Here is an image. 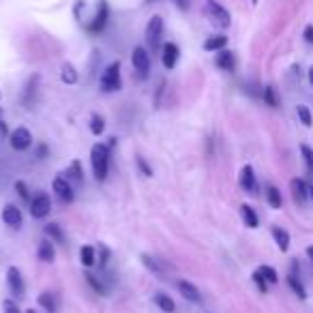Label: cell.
I'll list each match as a JSON object with an SVG mask.
<instances>
[{"instance_id": "17", "label": "cell", "mask_w": 313, "mask_h": 313, "mask_svg": "<svg viewBox=\"0 0 313 313\" xmlns=\"http://www.w3.org/2000/svg\"><path fill=\"white\" fill-rule=\"evenodd\" d=\"M225 45H228V37H223V35H215L204 41V50L206 52H221Z\"/></svg>"}, {"instance_id": "2", "label": "cell", "mask_w": 313, "mask_h": 313, "mask_svg": "<svg viewBox=\"0 0 313 313\" xmlns=\"http://www.w3.org/2000/svg\"><path fill=\"white\" fill-rule=\"evenodd\" d=\"M101 84V90H105V93H116V90H120V62H112L110 67L103 71L99 79Z\"/></svg>"}, {"instance_id": "35", "label": "cell", "mask_w": 313, "mask_h": 313, "mask_svg": "<svg viewBox=\"0 0 313 313\" xmlns=\"http://www.w3.org/2000/svg\"><path fill=\"white\" fill-rule=\"evenodd\" d=\"M84 277H86V281H88V283L95 288V292H97V294H105V285L101 283V281H97L95 274H84Z\"/></svg>"}, {"instance_id": "34", "label": "cell", "mask_w": 313, "mask_h": 313, "mask_svg": "<svg viewBox=\"0 0 313 313\" xmlns=\"http://www.w3.org/2000/svg\"><path fill=\"white\" fill-rule=\"evenodd\" d=\"M300 153H303V156H305V163H307V170L309 172H313V150L307 146V144H303L300 146Z\"/></svg>"}, {"instance_id": "16", "label": "cell", "mask_w": 313, "mask_h": 313, "mask_svg": "<svg viewBox=\"0 0 313 313\" xmlns=\"http://www.w3.org/2000/svg\"><path fill=\"white\" fill-rule=\"evenodd\" d=\"M217 67L223 69V71H234V67H236L234 54L228 52V50H221L219 56H217Z\"/></svg>"}, {"instance_id": "1", "label": "cell", "mask_w": 313, "mask_h": 313, "mask_svg": "<svg viewBox=\"0 0 313 313\" xmlns=\"http://www.w3.org/2000/svg\"><path fill=\"white\" fill-rule=\"evenodd\" d=\"M90 163H93V174L97 180H105L107 170H110V150L103 144H95L90 150Z\"/></svg>"}, {"instance_id": "25", "label": "cell", "mask_w": 313, "mask_h": 313, "mask_svg": "<svg viewBox=\"0 0 313 313\" xmlns=\"http://www.w3.org/2000/svg\"><path fill=\"white\" fill-rule=\"evenodd\" d=\"M45 234L50 236V240H56V242H60V245L64 242V234H62V230H60V225H58V223H50V225H47Z\"/></svg>"}, {"instance_id": "33", "label": "cell", "mask_w": 313, "mask_h": 313, "mask_svg": "<svg viewBox=\"0 0 313 313\" xmlns=\"http://www.w3.org/2000/svg\"><path fill=\"white\" fill-rule=\"evenodd\" d=\"M142 262H144V266H146L150 273L161 274V266H159V264H156V260H155V257H150V255H142Z\"/></svg>"}, {"instance_id": "11", "label": "cell", "mask_w": 313, "mask_h": 313, "mask_svg": "<svg viewBox=\"0 0 313 313\" xmlns=\"http://www.w3.org/2000/svg\"><path fill=\"white\" fill-rule=\"evenodd\" d=\"M240 187L247 193H257V180H255V172L251 165H245L240 170Z\"/></svg>"}, {"instance_id": "24", "label": "cell", "mask_w": 313, "mask_h": 313, "mask_svg": "<svg viewBox=\"0 0 313 313\" xmlns=\"http://www.w3.org/2000/svg\"><path fill=\"white\" fill-rule=\"evenodd\" d=\"M60 79H62L64 84H75V82H78V73H75V69L71 67V64H62Z\"/></svg>"}, {"instance_id": "18", "label": "cell", "mask_w": 313, "mask_h": 313, "mask_svg": "<svg viewBox=\"0 0 313 313\" xmlns=\"http://www.w3.org/2000/svg\"><path fill=\"white\" fill-rule=\"evenodd\" d=\"M240 215H242V221H245L247 228H257V225H260V219H257L255 210H253L249 204H242V206H240Z\"/></svg>"}, {"instance_id": "6", "label": "cell", "mask_w": 313, "mask_h": 313, "mask_svg": "<svg viewBox=\"0 0 313 313\" xmlns=\"http://www.w3.org/2000/svg\"><path fill=\"white\" fill-rule=\"evenodd\" d=\"M50 210H52V199H50V196H45V193H39V196H35L30 199V215L35 219L47 217Z\"/></svg>"}, {"instance_id": "46", "label": "cell", "mask_w": 313, "mask_h": 313, "mask_svg": "<svg viewBox=\"0 0 313 313\" xmlns=\"http://www.w3.org/2000/svg\"><path fill=\"white\" fill-rule=\"evenodd\" d=\"M28 313H37V311H32V309H30V311H28Z\"/></svg>"}, {"instance_id": "37", "label": "cell", "mask_w": 313, "mask_h": 313, "mask_svg": "<svg viewBox=\"0 0 313 313\" xmlns=\"http://www.w3.org/2000/svg\"><path fill=\"white\" fill-rule=\"evenodd\" d=\"M4 313H20V307L15 305V300H4Z\"/></svg>"}, {"instance_id": "36", "label": "cell", "mask_w": 313, "mask_h": 313, "mask_svg": "<svg viewBox=\"0 0 313 313\" xmlns=\"http://www.w3.org/2000/svg\"><path fill=\"white\" fill-rule=\"evenodd\" d=\"M253 281H255V285H257V288H260V292H262V294H266V283H268V281H266V279H264V277H262V274L257 273V271L253 273Z\"/></svg>"}, {"instance_id": "13", "label": "cell", "mask_w": 313, "mask_h": 313, "mask_svg": "<svg viewBox=\"0 0 313 313\" xmlns=\"http://www.w3.org/2000/svg\"><path fill=\"white\" fill-rule=\"evenodd\" d=\"M2 221L9 225V228H15V230H20L21 228V213H20V208L18 206H13V204H9V206H4L2 210Z\"/></svg>"}, {"instance_id": "5", "label": "cell", "mask_w": 313, "mask_h": 313, "mask_svg": "<svg viewBox=\"0 0 313 313\" xmlns=\"http://www.w3.org/2000/svg\"><path fill=\"white\" fill-rule=\"evenodd\" d=\"M131 62H133V69L137 71L139 78H146L148 71H150V54L144 50V47H136L131 54Z\"/></svg>"}, {"instance_id": "7", "label": "cell", "mask_w": 313, "mask_h": 313, "mask_svg": "<svg viewBox=\"0 0 313 313\" xmlns=\"http://www.w3.org/2000/svg\"><path fill=\"white\" fill-rule=\"evenodd\" d=\"M11 148L13 150H28L32 144V136L26 127H18L13 133H11Z\"/></svg>"}, {"instance_id": "32", "label": "cell", "mask_w": 313, "mask_h": 313, "mask_svg": "<svg viewBox=\"0 0 313 313\" xmlns=\"http://www.w3.org/2000/svg\"><path fill=\"white\" fill-rule=\"evenodd\" d=\"M264 101H266V105H271V107H277V105H279L277 93H274L273 86H266V88H264Z\"/></svg>"}, {"instance_id": "14", "label": "cell", "mask_w": 313, "mask_h": 313, "mask_svg": "<svg viewBox=\"0 0 313 313\" xmlns=\"http://www.w3.org/2000/svg\"><path fill=\"white\" fill-rule=\"evenodd\" d=\"M178 292L185 296L187 300H191V303H196V305L202 303V294H199V290L191 281H178Z\"/></svg>"}, {"instance_id": "43", "label": "cell", "mask_w": 313, "mask_h": 313, "mask_svg": "<svg viewBox=\"0 0 313 313\" xmlns=\"http://www.w3.org/2000/svg\"><path fill=\"white\" fill-rule=\"evenodd\" d=\"M309 84H311V86H313V67H311V69H309Z\"/></svg>"}, {"instance_id": "12", "label": "cell", "mask_w": 313, "mask_h": 313, "mask_svg": "<svg viewBox=\"0 0 313 313\" xmlns=\"http://www.w3.org/2000/svg\"><path fill=\"white\" fill-rule=\"evenodd\" d=\"M178 56H180V50H178L176 43H165L163 45V54H161V60H163L165 69H174L178 62Z\"/></svg>"}, {"instance_id": "42", "label": "cell", "mask_w": 313, "mask_h": 313, "mask_svg": "<svg viewBox=\"0 0 313 313\" xmlns=\"http://www.w3.org/2000/svg\"><path fill=\"white\" fill-rule=\"evenodd\" d=\"M307 257L313 262V247H307Z\"/></svg>"}, {"instance_id": "21", "label": "cell", "mask_w": 313, "mask_h": 313, "mask_svg": "<svg viewBox=\"0 0 313 313\" xmlns=\"http://www.w3.org/2000/svg\"><path fill=\"white\" fill-rule=\"evenodd\" d=\"M155 303H156V307H159L161 311H165V313H172L176 309V305H174V300L170 298L167 294H155Z\"/></svg>"}, {"instance_id": "8", "label": "cell", "mask_w": 313, "mask_h": 313, "mask_svg": "<svg viewBox=\"0 0 313 313\" xmlns=\"http://www.w3.org/2000/svg\"><path fill=\"white\" fill-rule=\"evenodd\" d=\"M54 193H56V197L60 199L62 204L73 202V187L64 176H58L56 180H54Z\"/></svg>"}, {"instance_id": "41", "label": "cell", "mask_w": 313, "mask_h": 313, "mask_svg": "<svg viewBox=\"0 0 313 313\" xmlns=\"http://www.w3.org/2000/svg\"><path fill=\"white\" fill-rule=\"evenodd\" d=\"M305 41H307V43H313V26H311V24L305 28Z\"/></svg>"}, {"instance_id": "27", "label": "cell", "mask_w": 313, "mask_h": 313, "mask_svg": "<svg viewBox=\"0 0 313 313\" xmlns=\"http://www.w3.org/2000/svg\"><path fill=\"white\" fill-rule=\"evenodd\" d=\"M79 260H82L84 266H93L95 264V249L93 247H82V251H79Z\"/></svg>"}, {"instance_id": "19", "label": "cell", "mask_w": 313, "mask_h": 313, "mask_svg": "<svg viewBox=\"0 0 313 313\" xmlns=\"http://www.w3.org/2000/svg\"><path fill=\"white\" fill-rule=\"evenodd\" d=\"M273 238H274V242H277V247L281 251L290 249V234L283 228H273Z\"/></svg>"}, {"instance_id": "44", "label": "cell", "mask_w": 313, "mask_h": 313, "mask_svg": "<svg viewBox=\"0 0 313 313\" xmlns=\"http://www.w3.org/2000/svg\"><path fill=\"white\" fill-rule=\"evenodd\" d=\"M309 196H311V199H313V180L309 182Z\"/></svg>"}, {"instance_id": "4", "label": "cell", "mask_w": 313, "mask_h": 313, "mask_svg": "<svg viewBox=\"0 0 313 313\" xmlns=\"http://www.w3.org/2000/svg\"><path fill=\"white\" fill-rule=\"evenodd\" d=\"M206 11H208L210 18H213L215 24L221 26V28H228V26L232 24V15H230V11L225 9V7H221L217 0H208Z\"/></svg>"}, {"instance_id": "38", "label": "cell", "mask_w": 313, "mask_h": 313, "mask_svg": "<svg viewBox=\"0 0 313 313\" xmlns=\"http://www.w3.org/2000/svg\"><path fill=\"white\" fill-rule=\"evenodd\" d=\"M137 163H139V167H142L144 176H153V170H150V167H148V163L142 159V156H137Z\"/></svg>"}, {"instance_id": "30", "label": "cell", "mask_w": 313, "mask_h": 313, "mask_svg": "<svg viewBox=\"0 0 313 313\" xmlns=\"http://www.w3.org/2000/svg\"><path fill=\"white\" fill-rule=\"evenodd\" d=\"M296 114H298V118H300V122H303L305 127H311V125H313V118H311V112H309V107H307V105H298V107H296Z\"/></svg>"}, {"instance_id": "28", "label": "cell", "mask_w": 313, "mask_h": 313, "mask_svg": "<svg viewBox=\"0 0 313 313\" xmlns=\"http://www.w3.org/2000/svg\"><path fill=\"white\" fill-rule=\"evenodd\" d=\"M266 197H268V204H271L273 208H281V193H279L277 187H268Z\"/></svg>"}, {"instance_id": "26", "label": "cell", "mask_w": 313, "mask_h": 313, "mask_svg": "<svg viewBox=\"0 0 313 313\" xmlns=\"http://www.w3.org/2000/svg\"><path fill=\"white\" fill-rule=\"evenodd\" d=\"M67 180L69 182H82L84 180V178H82V167H79V163H78V161H73V163H71V167H69V170H67Z\"/></svg>"}, {"instance_id": "15", "label": "cell", "mask_w": 313, "mask_h": 313, "mask_svg": "<svg viewBox=\"0 0 313 313\" xmlns=\"http://www.w3.org/2000/svg\"><path fill=\"white\" fill-rule=\"evenodd\" d=\"M290 187H292V196H294V202L303 204L307 196H309V185L303 180V178H292V182H290Z\"/></svg>"}, {"instance_id": "29", "label": "cell", "mask_w": 313, "mask_h": 313, "mask_svg": "<svg viewBox=\"0 0 313 313\" xmlns=\"http://www.w3.org/2000/svg\"><path fill=\"white\" fill-rule=\"evenodd\" d=\"M257 273H260L268 283H277L279 281V274H277V271H274L273 266H260V268H257Z\"/></svg>"}, {"instance_id": "9", "label": "cell", "mask_w": 313, "mask_h": 313, "mask_svg": "<svg viewBox=\"0 0 313 313\" xmlns=\"http://www.w3.org/2000/svg\"><path fill=\"white\" fill-rule=\"evenodd\" d=\"M7 283H9L11 294H15L18 298H21V296H24V279H21L20 268L9 266V271H7Z\"/></svg>"}, {"instance_id": "45", "label": "cell", "mask_w": 313, "mask_h": 313, "mask_svg": "<svg viewBox=\"0 0 313 313\" xmlns=\"http://www.w3.org/2000/svg\"><path fill=\"white\" fill-rule=\"evenodd\" d=\"M176 2H178V4H180V7H185V4H187V2H185V0H176Z\"/></svg>"}, {"instance_id": "40", "label": "cell", "mask_w": 313, "mask_h": 313, "mask_svg": "<svg viewBox=\"0 0 313 313\" xmlns=\"http://www.w3.org/2000/svg\"><path fill=\"white\" fill-rule=\"evenodd\" d=\"M99 253H101V266H105L107 257H110V249H107L105 245H101V247H99Z\"/></svg>"}, {"instance_id": "22", "label": "cell", "mask_w": 313, "mask_h": 313, "mask_svg": "<svg viewBox=\"0 0 313 313\" xmlns=\"http://www.w3.org/2000/svg\"><path fill=\"white\" fill-rule=\"evenodd\" d=\"M39 305H41L45 311L56 313V298H54V294H50V292L39 294Z\"/></svg>"}, {"instance_id": "20", "label": "cell", "mask_w": 313, "mask_h": 313, "mask_svg": "<svg viewBox=\"0 0 313 313\" xmlns=\"http://www.w3.org/2000/svg\"><path fill=\"white\" fill-rule=\"evenodd\" d=\"M54 255H56V251H54L52 240H41V245H39V260L41 262H52Z\"/></svg>"}, {"instance_id": "3", "label": "cell", "mask_w": 313, "mask_h": 313, "mask_svg": "<svg viewBox=\"0 0 313 313\" xmlns=\"http://www.w3.org/2000/svg\"><path fill=\"white\" fill-rule=\"evenodd\" d=\"M161 35H163V20L159 18V15H153L146 26V41L150 45V50L156 52L161 45Z\"/></svg>"}, {"instance_id": "23", "label": "cell", "mask_w": 313, "mask_h": 313, "mask_svg": "<svg viewBox=\"0 0 313 313\" xmlns=\"http://www.w3.org/2000/svg\"><path fill=\"white\" fill-rule=\"evenodd\" d=\"M288 285L294 290V294L298 296V298H307V290H305V285L298 281V277H296V274H288Z\"/></svg>"}, {"instance_id": "39", "label": "cell", "mask_w": 313, "mask_h": 313, "mask_svg": "<svg viewBox=\"0 0 313 313\" xmlns=\"http://www.w3.org/2000/svg\"><path fill=\"white\" fill-rule=\"evenodd\" d=\"M15 189H18V191H20V196H21V197H24V199H28V189H26V185H24V182H21V180H18V182H15Z\"/></svg>"}, {"instance_id": "31", "label": "cell", "mask_w": 313, "mask_h": 313, "mask_svg": "<svg viewBox=\"0 0 313 313\" xmlns=\"http://www.w3.org/2000/svg\"><path fill=\"white\" fill-rule=\"evenodd\" d=\"M103 129H105V120L99 114H95L93 118H90V131H93L95 136H101V133H103Z\"/></svg>"}, {"instance_id": "47", "label": "cell", "mask_w": 313, "mask_h": 313, "mask_svg": "<svg viewBox=\"0 0 313 313\" xmlns=\"http://www.w3.org/2000/svg\"><path fill=\"white\" fill-rule=\"evenodd\" d=\"M251 2H257V0H251Z\"/></svg>"}, {"instance_id": "10", "label": "cell", "mask_w": 313, "mask_h": 313, "mask_svg": "<svg viewBox=\"0 0 313 313\" xmlns=\"http://www.w3.org/2000/svg\"><path fill=\"white\" fill-rule=\"evenodd\" d=\"M107 13H110V9H107V2H105V0H101L99 7H97V15H95L93 24L88 26V30H90V32H101V30H103L105 24H107Z\"/></svg>"}]
</instances>
